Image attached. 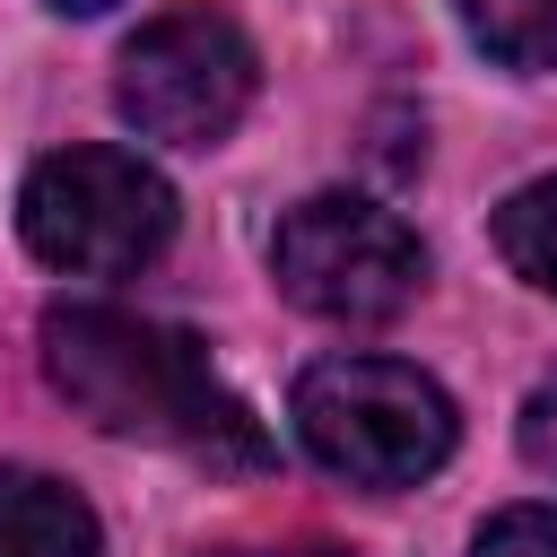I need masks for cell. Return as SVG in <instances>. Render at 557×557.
<instances>
[{
	"label": "cell",
	"mask_w": 557,
	"mask_h": 557,
	"mask_svg": "<svg viewBox=\"0 0 557 557\" xmlns=\"http://www.w3.org/2000/svg\"><path fill=\"white\" fill-rule=\"evenodd\" d=\"M522 461L540 479H557V374H540L531 400H522Z\"/></svg>",
	"instance_id": "cell-10"
},
{
	"label": "cell",
	"mask_w": 557,
	"mask_h": 557,
	"mask_svg": "<svg viewBox=\"0 0 557 557\" xmlns=\"http://www.w3.org/2000/svg\"><path fill=\"white\" fill-rule=\"evenodd\" d=\"M261 87V61L244 44V26L209 0H183V9H157L122 61H113V104L139 139H165V148H218L244 104Z\"/></svg>",
	"instance_id": "cell-4"
},
{
	"label": "cell",
	"mask_w": 557,
	"mask_h": 557,
	"mask_svg": "<svg viewBox=\"0 0 557 557\" xmlns=\"http://www.w3.org/2000/svg\"><path fill=\"white\" fill-rule=\"evenodd\" d=\"M17 235L35 244V261L70 278H122L165 252L174 191L131 148H52L17 191Z\"/></svg>",
	"instance_id": "cell-3"
},
{
	"label": "cell",
	"mask_w": 557,
	"mask_h": 557,
	"mask_svg": "<svg viewBox=\"0 0 557 557\" xmlns=\"http://www.w3.org/2000/svg\"><path fill=\"white\" fill-rule=\"evenodd\" d=\"M470 557H557V505H505L470 540Z\"/></svg>",
	"instance_id": "cell-9"
},
{
	"label": "cell",
	"mask_w": 557,
	"mask_h": 557,
	"mask_svg": "<svg viewBox=\"0 0 557 557\" xmlns=\"http://www.w3.org/2000/svg\"><path fill=\"white\" fill-rule=\"evenodd\" d=\"M270 270H278V287H287L305 313H322V322H392V313L418 296L426 252H418V235H409L392 209H374V200H357V191H313V200H296V209L278 218Z\"/></svg>",
	"instance_id": "cell-5"
},
{
	"label": "cell",
	"mask_w": 557,
	"mask_h": 557,
	"mask_svg": "<svg viewBox=\"0 0 557 557\" xmlns=\"http://www.w3.org/2000/svg\"><path fill=\"white\" fill-rule=\"evenodd\" d=\"M496 252H505L540 296H557V174H548V183H522V191L496 209Z\"/></svg>",
	"instance_id": "cell-8"
},
{
	"label": "cell",
	"mask_w": 557,
	"mask_h": 557,
	"mask_svg": "<svg viewBox=\"0 0 557 557\" xmlns=\"http://www.w3.org/2000/svg\"><path fill=\"white\" fill-rule=\"evenodd\" d=\"M296 435L348 487H418L453 453V400L400 357H322L296 383Z\"/></svg>",
	"instance_id": "cell-2"
},
{
	"label": "cell",
	"mask_w": 557,
	"mask_h": 557,
	"mask_svg": "<svg viewBox=\"0 0 557 557\" xmlns=\"http://www.w3.org/2000/svg\"><path fill=\"white\" fill-rule=\"evenodd\" d=\"M470 44L505 70H557V0H453Z\"/></svg>",
	"instance_id": "cell-7"
},
{
	"label": "cell",
	"mask_w": 557,
	"mask_h": 557,
	"mask_svg": "<svg viewBox=\"0 0 557 557\" xmlns=\"http://www.w3.org/2000/svg\"><path fill=\"white\" fill-rule=\"evenodd\" d=\"M52 9H78V17H87V9H104V0H52Z\"/></svg>",
	"instance_id": "cell-11"
},
{
	"label": "cell",
	"mask_w": 557,
	"mask_h": 557,
	"mask_svg": "<svg viewBox=\"0 0 557 557\" xmlns=\"http://www.w3.org/2000/svg\"><path fill=\"white\" fill-rule=\"evenodd\" d=\"M0 557H104L87 496L44 470H0Z\"/></svg>",
	"instance_id": "cell-6"
},
{
	"label": "cell",
	"mask_w": 557,
	"mask_h": 557,
	"mask_svg": "<svg viewBox=\"0 0 557 557\" xmlns=\"http://www.w3.org/2000/svg\"><path fill=\"white\" fill-rule=\"evenodd\" d=\"M44 374L104 435L183 444L200 461H261L244 400L209 374V348L174 322H148L122 305H52L44 313Z\"/></svg>",
	"instance_id": "cell-1"
}]
</instances>
